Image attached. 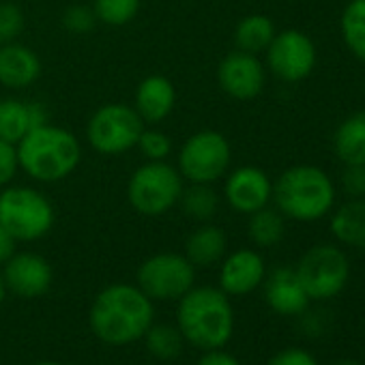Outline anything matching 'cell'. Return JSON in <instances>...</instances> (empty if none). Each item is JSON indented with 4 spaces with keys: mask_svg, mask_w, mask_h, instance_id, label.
<instances>
[{
    "mask_svg": "<svg viewBox=\"0 0 365 365\" xmlns=\"http://www.w3.org/2000/svg\"><path fill=\"white\" fill-rule=\"evenodd\" d=\"M153 318V299L129 284L103 288L93 301L88 316L93 333L110 346H127L142 339Z\"/></svg>",
    "mask_w": 365,
    "mask_h": 365,
    "instance_id": "1",
    "label": "cell"
},
{
    "mask_svg": "<svg viewBox=\"0 0 365 365\" xmlns=\"http://www.w3.org/2000/svg\"><path fill=\"white\" fill-rule=\"evenodd\" d=\"M176 327L196 348H224L235 333V309L222 288L200 286L178 299Z\"/></svg>",
    "mask_w": 365,
    "mask_h": 365,
    "instance_id": "2",
    "label": "cell"
},
{
    "mask_svg": "<svg viewBox=\"0 0 365 365\" xmlns=\"http://www.w3.org/2000/svg\"><path fill=\"white\" fill-rule=\"evenodd\" d=\"M335 182L318 165H292L273 185V200L284 217L316 222L335 209Z\"/></svg>",
    "mask_w": 365,
    "mask_h": 365,
    "instance_id": "3",
    "label": "cell"
},
{
    "mask_svg": "<svg viewBox=\"0 0 365 365\" xmlns=\"http://www.w3.org/2000/svg\"><path fill=\"white\" fill-rule=\"evenodd\" d=\"M18 161L37 180H61L78 165L80 144L69 131L41 125L20 140Z\"/></svg>",
    "mask_w": 365,
    "mask_h": 365,
    "instance_id": "4",
    "label": "cell"
},
{
    "mask_svg": "<svg viewBox=\"0 0 365 365\" xmlns=\"http://www.w3.org/2000/svg\"><path fill=\"white\" fill-rule=\"evenodd\" d=\"M294 271L307 297L314 301H324L337 297L346 288L350 277V262L337 245L322 243L309 247L301 256Z\"/></svg>",
    "mask_w": 365,
    "mask_h": 365,
    "instance_id": "5",
    "label": "cell"
},
{
    "mask_svg": "<svg viewBox=\"0 0 365 365\" xmlns=\"http://www.w3.org/2000/svg\"><path fill=\"white\" fill-rule=\"evenodd\" d=\"M52 224V205L35 190L14 187L0 194V226L16 241L41 239Z\"/></svg>",
    "mask_w": 365,
    "mask_h": 365,
    "instance_id": "6",
    "label": "cell"
},
{
    "mask_svg": "<svg viewBox=\"0 0 365 365\" xmlns=\"http://www.w3.org/2000/svg\"><path fill=\"white\" fill-rule=\"evenodd\" d=\"M182 192L176 170L163 161H150L129 180V202L142 215H161L174 207Z\"/></svg>",
    "mask_w": 365,
    "mask_h": 365,
    "instance_id": "7",
    "label": "cell"
},
{
    "mask_svg": "<svg viewBox=\"0 0 365 365\" xmlns=\"http://www.w3.org/2000/svg\"><path fill=\"white\" fill-rule=\"evenodd\" d=\"M194 264L180 254H157L138 269V288L157 301H174L194 288Z\"/></svg>",
    "mask_w": 365,
    "mask_h": 365,
    "instance_id": "8",
    "label": "cell"
},
{
    "mask_svg": "<svg viewBox=\"0 0 365 365\" xmlns=\"http://www.w3.org/2000/svg\"><path fill=\"white\" fill-rule=\"evenodd\" d=\"M142 116L127 106H103L88 123V142L103 155H116L138 144L142 135Z\"/></svg>",
    "mask_w": 365,
    "mask_h": 365,
    "instance_id": "9",
    "label": "cell"
},
{
    "mask_svg": "<svg viewBox=\"0 0 365 365\" xmlns=\"http://www.w3.org/2000/svg\"><path fill=\"white\" fill-rule=\"evenodd\" d=\"M178 163L190 180L213 182L230 165V144L217 131H200L185 142Z\"/></svg>",
    "mask_w": 365,
    "mask_h": 365,
    "instance_id": "10",
    "label": "cell"
},
{
    "mask_svg": "<svg viewBox=\"0 0 365 365\" xmlns=\"http://www.w3.org/2000/svg\"><path fill=\"white\" fill-rule=\"evenodd\" d=\"M267 63L273 76L284 82H301L316 67V46L303 31L275 33L267 48Z\"/></svg>",
    "mask_w": 365,
    "mask_h": 365,
    "instance_id": "11",
    "label": "cell"
},
{
    "mask_svg": "<svg viewBox=\"0 0 365 365\" xmlns=\"http://www.w3.org/2000/svg\"><path fill=\"white\" fill-rule=\"evenodd\" d=\"M226 198L235 211L252 215L269 207V200L273 198V182L269 180L264 170L245 165L228 176Z\"/></svg>",
    "mask_w": 365,
    "mask_h": 365,
    "instance_id": "12",
    "label": "cell"
},
{
    "mask_svg": "<svg viewBox=\"0 0 365 365\" xmlns=\"http://www.w3.org/2000/svg\"><path fill=\"white\" fill-rule=\"evenodd\" d=\"M222 88L235 99H254L262 93L264 86V67L250 52H232L228 54L217 71Z\"/></svg>",
    "mask_w": 365,
    "mask_h": 365,
    "instance_id": "13",
    "label": "cell"
},
{
    "mask_svg": "<svg viewBox=\"0 0 365 365\" xmlns=\"http://www.w3.org/2000/svg\"><path fill=\"white\" fill-rule=\"evenodd\" d=\"M5 286L18 297L35 299L52 286V267L37 254H14L5 262Z\"/></svg>",
    "mask_w": 365,
    "mask_h": 365,
    "instance_id": "14",
    "label": "cell"
},
{
    "mask_svg": "<svg viewBox=\"0 0 365 365\" xmlns=\"http://www.w3.org/2000/svg\"><path fill=\"white\" fill-rule=\"evenodd\" d=\"M267 275L264 260L254 250H239L230 254L220 271V288L226 294H250L254 292Z\"/></svg>",
    "mask_w": 365,
    "mask_h": 365,
    "instance_id": "15",
    "label": "cell"
},
{
    "mask_svg": "<svg viewBox=\"0 0 365 365\" xmlns=\"http://www.w3.org/2000/svg\"><path fill=\"white\" fill-rule=\"evenodd\" d=\"M264 299L269 307L282 316H299L307 309L312 301L303 284L299 282L297 271L288 267H279L269 275L264 284Z\"/></svg>",
    "mask_w": 365,
    "mask_h": 365,
    "instance_id": "16",
    "label": "cell"
},
{
    "mask_svg": "<svg viewBox=\"0 0 365 365\" xmlns=\"http://www.w3.org/2000/svg\"><path fill=\"white\" fill-rule=\"evenodd\" d=\"M46 125V110L39 103H24L18 99L0 101V140L20 142L35 127Z\"/></svg>",
    "mask_w": 365,
    "mask_h": 365,
    "instance_id": "17",
    "label": "cell"
},
{
    "mask_svg": "<svg viewBox=\"0 0 365 365\" xmlns=\"http://www.w3.org/2000/svg\"><path fill=\"white\" fill-rule=\"evenodd\" d=\"M41 73V63L24 46L5 43L0 48V84L9 88H22L33 84Z\"/></svg>",
    "mask_w": 365,
    "mask_h": 365,
    "instance_id": "18",
    "label": "cell"
},
{
    "mask_svg": "<svg viewBox=\"0 0 365 365\" xmlns=\"http://www.w3.org/2000/svg\"><path fill=\"white\" fill-rule=\"evenodd\" d=\"M329 230L337 243L365 252V198H350L331 211Z\"/></svg>",
    "mask_w": 365,
    "mask_h": 365,
    "instance_id": "19",
    "label": "cell"
},
{
    "mask_svg": "<svg viewBox=\"0 0 365 365\" xmlns=\"http://www.w3.org/2000/svg\"><path fill=\"white\" fill-rule=\"evenodd\" d=\"M333 153L344 165L365 163V110L348 114L333 133Z\"/></svg>",
    "mask_w": 365,
    "mask_h": 365,
    "instance_id": "20",
    "label": "cell"
},
{
    "mask_svg": "<svg viewBox=\"0 0 365 365\" xmlns=\"http://www.w3.org/2000/svg\"><path fill=\"white\" fill-rule=\"evenodd\" d=\"M135 106H138L135 112L144 120L157 123V120L165 118L174 106V86L170 84V80H165L161 76L146 78L138 88Z\"/></svg>",
    "mask_w": 365,
    "mask_h": 365,
    "instance_id": "21",
    "label": "cell"
},
{
    "mask_svg": "<svg viewBox=\"0 0 365 365\" xmlns=\"http://www.w3.org/2000/svg\"><path fill=\"white\" fill-rule=\"evenodd\" d=\"M228 247L226 232L217 226L198 228L185 243V258L196 267H209L224 258Z\"/></svg>",
    "mask_w": 365,
    "mask_h": 365,
    "instance_id": "22",
    "label": "cell"
},
{
    "mask_svg": "<svg viewBox=\"0 0 365 365\" xmlns=\"http://www.w3.org/2000/svg\"><path fill=\"white\" fill-rule=\"evenodd\" d=\"M273 37H275V26H273L271 18L260 16V14L243 18L235 33L237 48L241 52H250V54L267 52Z\"/></svg>",
    "mask_w": 365,
    "mask_h": 365,
    "instance_id": "23",
    "label": "cell"
},
{
    "mask_svg": "<svg viewBox=\"0 0 365 365\" xmlns=\"http://www.w3.org/2000/svg\"><path fill=\"white\" fill-rule=\"evenodd\" d=\"M339 33L350 54L365 63V0H350L344 7Z\"/></svg>",
    "mask_w": 365,
    "mask_h": 365,
    "instance_id": "24",
    "label": "cell"
},
{
    "mask_svg": "<svg viewBox=\"0 0 365 365\" xmlns=\"http://www.w3.org/2000/svg\"><path fill=\"white\" fill-rule=\"evenodd\" d=\"M286 232V224H284V215L277 209H260L256 213H252L250 220V239L258 245V247H273L284 239Z\"/></svg>",
    "mask_w": 365,
    "mask_h": 365,
    "instance_id": "25",
    "label": "cell"
},
{
    "mask_svg": "<svg viewBox=\"0 0 365 365\" xmlns=\"http://www.w3.org/2000/svg\"><path fill=\"white\" fill-rule=\"evenodd\" d=\"M144 341H146V350L159 359V361H172L180 354L182 350V335L178 331V327H170V324H150L148 331L144 333Z\"/></svg>",
    "mask_w": 365,
    "mask_h": 365,
    "instance_id": "26",
    "label": "cell"
},
{
    "mask_svg": "<svg viewBox=\"0 0 365 365\" xmlns=\"http://www.w3.org/2000/svg\"><path fill=\"white\" fill-rule=\"evenodd\" d=\"M178 198H180L182 211L200 222L211 220L220 205L217 194L209 187V182H196L190 190H182Z\"/></svg>",
    "mask_w": 365,
    "mask_h": 365,
    "instance_id": "27",
    "label": "cell"
},
{
    "mask_svg": "<svg viewBox=\"0 0 365 365\" xmlns=\"http://www.w3.org/2000/svg\"><path fill=\"white\" fill-rule=\"evenodd\" d=\"M140 0H95V14L112 26H123L135 18Z\"/></svg>",
    "mask_w": 365,
    "mask_h": 365,
    "instance_id": "28",
    "label": "cell"
},
{
    "mask_svg": "<svg viewBox=\"0 0 365 365\" xmlns=\"http://www.w3.org/2000/svg\"><path fill=\"white\" fill-rule=\"evenodd\" d=\"M24 26V18H22V11L11 5V3H3L0 5V43H11L20 31Z\"/></svg>",
    "mask_w": 365,
    "mask_h": 365,
    "instance_id": "29",
    "label": "cell"
},
{
    "mask_svg": "<svg viewBox=\"0 0 365 365\" xmlns=\"http://www.w3.org/2000/svg\"><path fill=\"white\" fill-rule=\"evenodd\" d=\"M341 190L350 198H365V163L344 165V170H341Z\"/></svg>",
    "mask_w": 365,
    "mask_h": 365,
    "instance_id": "30",
    "label": "cell"
},
{
    "mask_svg": "<svg viewBox=\"0 0 365 365\" xmlns=\"http://www.w3.org/2000/svg\"><path fill=\"white\" fill-rule=\"evenodd\" d=\"M138 144H140L142 153L153 161H161L170 153V140L159 131H142Z\"/></svg>",
    "mask_w": 365,
    "mask_h": 365,
    "instance_id": "31",
    "label": "cell"
},
{
    "mask_svg": "<svg viewBox=\"0 0 365 365\" xmlns=\"http://www.w3.org/2000/svg\"><path fill=\"white\" fill-rule=\"evenodd\" d=\"M18 150L11 142L0 140V185L9 182L18 170Z\"/></svg>",
    "mask_w": 365,
    "mask_h": 365,
    "instance_id": "32",
    "label": "cell"
},
{
    "mask_svg": "<svg viewBox=\"0 0 365 365\" xmlns=\"http://www.w3.org/2000/svg\"><path fill=\"white\" fill-rule=\"evenodd\" d=\"M269 365H318V361L312 352L303 348H284L277 354H273Z\"/></svg>",
    "mask_w": 365,
    "mask_h": 365,
    "instance_id": "33",
    "label": "cell"
},
{
    "mask_svg": "<svg viewBox=\"0 0 365 365\" xmlns=\"http://www.w3.org/2000/svg\"><path fill=\"white\" fill-rule=\"evenodd\" d=\"M95 24V16L86 9V7H71L67 14H65V26L69 31H76V33H86L88 29H93Z\"/></svg>",
    "mask_w": 365,
    "mask_h": 365,
    "instance_id": "34",
    "label": "cell"
},
{
    "mask_svg": "<svg viewBox=\"0 0 365 365\" xmlns=\"http://www.w3.org/2000/svg\"><path fill=\"white\" fill-rule=\"evenodd\" d=\"M198 365H241V363L235 354H230L222 348H213V350H205Z\"/></svg>",
    "mask_w": 365,
    "mask_h": 365,
    "instance_id": "35",
    "label": "cell"
},
{
    "mask_svg": "<svg viewBox=\"0 0 365 365\" xmlns=\"http://www.w3.org/2000/svg\"><path fill=\"white\" fill-rule=\"evenodd\" d=\"M16 254V239L0 226V264L7 262Z\"/></svg>",
    "mask_w": 365,
    "mask_h": 365,
    "instance_id": "36",
    "label": "cell"
},
{
    "mask_svg": "<svg viewBox=\"0 0 365 365\" xmlns=\"http://www.w3.org/2000/svg\"><path fill=\"white\" fill-rule=\"evenodd\" d=\"M5 297H7V286H5V277H3V273H0V305H3Z\"/></svg>",
    "mask_w": 365,
    "mask_h": 365,
    "instance_id": "37",
    "label": "cell"
},
{
    "mask_svg": "<svg viewBox=\"0 0 365 365\" xmlns=\"http://www.w3.org/2000/svg\"><path fill=\"white\" fill-rule=\"evenodd\" d=\"M335 365H361L359 361H339V363H335Z\"/></svg>",
    "mask_w": 365,
    "mask_h": 365,
    "instance_id": "38",
    "label": "cell"
},
{
    "mask_svg": "<svg viewBox=\"0 0 365 365\" xmlns=\"http://www.w3.org/2000/svg\"><path fill=\"white\" fill-rule=\"evenodd\" d=\"M35 365H61V363H56V361H41V363H35Z\"/></svg>",
    "mask_w": 365,
    "mask_h": 365,
    "instance_id": "39",
    "label": "cell"
},
{
    "mask_svg": "<svg viewBox=\"0 0 365 365\" xmlns=\"http://www.w3.org/2000/svg\"><path fill=\"white\" fill-rule=\"evenodd\" d=\"M363 88H365V82H363Z\"/></svg>",
    "mask_w": 365,
    "mask_h": 365,
    "instance_id": "40",
    "label": "cell"
}]
</instances>
